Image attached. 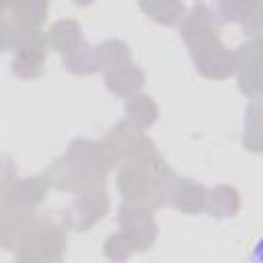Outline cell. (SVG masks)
<instances>
[{
	"label": "cell",
	"instance_id": "obj_1",
	"mask_svg": "<svg viewBox=\"0 0 263 263\" xmlns=\"http://www.w3.org/2000/svg\"><path fill=\"white\" fill-rule=\"evenodd\" d=\"M251 259L257 261V263H263V236H259L253 245V253H251Z\"/></svg>",
	"mask_w": 263,
	"mask_h": 263
}]
</instances>
